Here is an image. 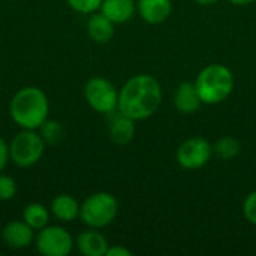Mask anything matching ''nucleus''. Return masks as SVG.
<instances>
[{"mask_svg":"<svg viewBox=\"0 0 256 256\" xmlns=\"http://www.w3.org/2000/svg\"><path fill=\"white\" fill-rule=\"evenodd\" d=\"M106 256H132V252L123 246H114V248H108Z\"/></svg>","mask_w":256,"mask_h":256,"instance_id":"nucleus-24","label":"nucleus"},{"mask_svg":"<svg viewBox=\"0 0 256 256\" xmlns=\"http://www.w3.org/2000/svg\"><path fill=\"white\" fill-rule=\"evenodd\" d=\"M80 204L70 195H57L51 202V212L62 222H72L80 216Z\"/></svg>","mask_w":256,"mask_h":256,"instance_id":"nucleus-16","label":"nucleus"},{"mask_svg":"<svg viewBox=\"0 0 256 256\" xmlns=\"http://www.w3.org/2000/svg\"><path fill=\"white\" fill-rule=\"evenodd\" d=\"M22 220L27 222L33 230H42V228H45L48 225L50 214H48V210L42 204L32 202L24 208Z\"/></svg>","mask_w":256,"mask_h":256,"instance_id":"nucleus-17","label":"nucleus"},{"mask_svg":"<svg viewBox=\"0 0 256 256\" xmlns=\"http://www.w3.org/2000/svg\"><path fill=\"white\" fill-rule=\"evenodd\" d=\"M135 9L136 4L134 0H104L100 4V12L114 24H123L132 20Z\"/></svg>","mask_w":256,"mask_h":256,"instance_id":"nucleus-13","label":"nucleus"},{"mask_svg":"<svg viewBox=\"0 0 256 256\" xmlns=\"http://www.w3.org/2000/svg\"><path fill=\"white\" fill-rule=\"evenodd\" d=\"M87 32L92 40L98 44H106L114 36V22L110 18H106L102 12H93L87 21Z\"/></svg>","mask_w":256,"mask_h":256,"instance_id":"nucleus-15","label":"nucleus"},{"mask_svg":"<svg viewBox=\"0 0 256 256\" xmlns=\"http://www.w3.org/2000/svg\"><path fill=\"white\" fill-rule=\"evenodd\" d=\"M104 0H68L69 6L80 14H93L100 9Z\"/></svg>","mask_w":256,"mask_h":256,"instance_id":"nucleus-20","label":"nucleus"},{"mask_svg":"<svg viewBox=\"0 0 256 256\" xmlns=\"http://www.w3.org/2000/svg\"><path fill=\"white\" fill-rule=\"evenodd\" d=\"M118 212V202L114 195L108 192H98L90 195L81 206V220L94 230L105 228L114 222Z\"/></svg>","mask_w":256,"mask_h":256,"instance_id":"nucleus-4","label":"nucleus"},{"mask_svg":"<svg viewBox=\"0 0 256 256\" xmlns=\"http://www.w3.org/2000/svg\"><path fill=\"white\" fill-rule=\"evenodd\" d=\"M9 146L6 144V141L0 136V172L4 170L8 160H9Z\"/></svg>","mask_w":256,"mask_h":256,"instance_id":"nucleus-23","label":"nucleus"},{"mask_svg":"<svg viewBox=\"0 0 256 256\" xmlns=\"http://www.w3.org/2000/svg\"><path fill=\"white\" fill-rule=\"evenodd\" d=\"M138 12L148 24L164 22L172 10L171 0H138Z\"/></svg>","mask_w":256,"mask_h":256,"instance_id":"nucleus-11","label":"nucleus"},{"mask_svg":"<svg viewBox=\"0 0 256 256\" xmlns=\"http://www.w3.org/2000/svg\"><path fill=\"white\" fill-rule=\"evenodd\" d=\"M213 147L204 138H189L177 148V162L184 170L202 168L212 158Z\"/></svg>","mask_w":256,"mask_h":256,"instance_id":"nucleus-8","label":"nucleus"},{"mask_svg":"<svg viewBox=\"0 0 256 256\" xmlns=\"http://www.w3.org/2000/svg\"><path fill=\"white\" fill-rule=\"evenodd\" d=\"M162 104V87L152 75L132 76L118 93L117 110L132 120H146Z\"/></svg>","mask_w":256,"mask_h":256,"instance_id":"nucleus-1","label":"nucleus"},{"mask_svg":"<svg viewBox=\"0 0 256 256\" xmlns=\"http://www.w3.org/2000/svg\"><path fill=\"white\" fill-rule=\"evenodd\" d=\"M74 242L70 234L62 226H45L36 236V249L40 255L66 256L70 254Z\"/></svg>","mask_w":256,"mask_h":256,"instance_id":"nucleus-7","label":"nucleus"},{"mask_svg":"<svg viewBox=\"0 0 256 256\" xmlns=\"http://www.w3.org/2000/svg\"><path fill=\"white\" fill-rule=\"evenodd\" d=\"M174 104H176L177 111H180L182 114H192V112H195L201 106V104H202L195 82H189V81L180 82L177 90H176Z\"/></svg>","mask_w":256,"mask_h":256,"instance_id":"nucleus-12","label":"nucleus"},{"mask_svg":"<svg viewBox=\"0 0 256 256\" xmlns=\"http://www.w3.org/2000/svg\"><path fill=\"white\" fill-rule=\"evenodd\" d=\"M39 129H40V136L48 144H56L63 136V128H62V124L58 122H54V120H45Z\"/></svg>","mask_w":256,"mask_h":256,"instance_id":"nucleus-19","label":"nucleus"},{"mask_svg":"<svg viewBox=\"0 0 256 256\" xmlns=\"http://www.w3.org/2000/svg\"><path fill=\"white\" fill-rule=\"evenodd\" d=\"M228 2H231L232 4H237V6H244V4H250L255 0H228Z\"/></svg>","mask_w":256,"mask_h":256,"instance_id":"nucleus-25","label":"nucleus"},{"mask_svg":"<svg viewBox=\"0 0 256 256\" xmlns=\"http://www.w3.org/2000/svg\"><path fill=\"white\" fill-rule=\"evenodd\" d=\"M108 132L112 142L118 146H124L130 142L135 136V120L124 116L118 110H114L110 112Z\"/></svg>","mask_w":256,"mask_h":256,"instance_id":"nucleus-10","label":"nucleus"},{"mask_svg":"<svg viewBox=\"0 0 256 256\" xmlns=\"http://www.w3.org/2000/svg\"><path fill=\"white\" fill-rule=\"evenodd\" d=\"M213 152L224 160H231L240 153V142L234 136H224L216 141Z\"/></svg>","mask_w":256,"mask_h":256,"instance_id":"nucleus-18","label":"nucleus"},{"mask_svg":"<svg viewBox=\"0 0 256 256\" xmlns=\"http://www.w3.org/2000/svg\"><path fill=\"white\" fill-rule=\"evenodd\" d=\"M202 104L216 105L224 102L234 88L232 72L224 64H210L204 68L195 81Z\"/></svg>","mask_w":256,"mask_h":256,"instance_id":"nucleus-3","label":"nucleus"},{"mask_svg":"<svg viewBox=\"0 0 256 256\" xmlns=\"http://www.w3.org/2000/svg\"><path fill=\"white\" fill-rule=\"evenodd\" d=\"M243 213H244V218L252 224L256 225V190L249 194L248 198L244 200V204H243Z\"/></svg>","mask_w":256,"mask_h":256,"instance_id":"nucleus-22","label":"nucleus"},{"mask_svg":"<svg viewBox=\"0 0 256 256\" xmlns=\"http://www.w3.org/2000/svg\"><path fill=\"white\" fill-rule=\"evenodd\" d=\"M76 246L78 250L86 256H104L108 250L106 238L94 228L81 232L76 238Z\"/></svg>","mask_w":256,"mask_h":256,"instance_id":"nucleus-14","label":"nucleus"},{"mask_svg":"<svg viewBox=\"0 0 256 256\" xmlns=\"http://www.w3.org/2000/svg\"><path fill=\"white\" fill-rule=\"evenodd\" d=\"M16 194L15 180L9 176H0V201H9Z\"/></svg>","mask_w":256,"mask_h":256,"instance_id":"nucleus-21","label":"nucleus"},{"mask_svg":"<svg viewBox=\"0 0 256 256\" xmlns=\"http://www.w3.org/2000/svg\"><path fill=\"white\" fill-rule=\"evenodd\" d=\"M84 96L87 104L98 112L110 114L111 111L117 110L118 93L116 87L105 78H90L84 87Z\"/></svg>","mask_w":256,"mask_h":256,"instance_id":"nucleus-6","label":"nucleus"},{"mask_svg":"<svg viewBox=\"0 0 256 256\" xmlns=\"http://www.w3.org/2000/svg\"><path fill=\"white\" fill-rule=\"evenodd\" d=\"M3 243L10 249H26L33 243V228L24 220L9 222L2 231Z\"/></svg>","mask_w":256,"mask_h":256,"instance_id":"nucleus-9","label":"nucleus"},{"mask_svg":"<svg viewBox=\"0 0 256 256\" xmlns=\"http://www.w3.org/2000/svg\"><path fill=\"white\" fill-rule=\"evenodd\" d=\"M45 152V141L32 129H24L16 134L9 147L10 160L21 168H28L38 164Z\"/></svg>","mask_w":256,"mask_h":256,"instance_id":"nucleus-5","label":"nucleus"},{"mask_svg":"<svg viewBox=\"0 0 256 256\" xmlns=\"http://www.w3.org/2000/svg\"><path fill=\"white\" fill-rule=\"evenodd\" d=\"M46 94L38 87H24L10 100L9 112L12 120L22 129H39L48 117Z\"/></svg>","mask_w":256,"mask_h":256,"instance_id":"nucleus-2","label":"nucleus"},{"mask_svg":"<svg viewBox=\"0 0 256 256\" xmlns=\"http://www.w3.org/2000/svg\"><path fill=\"white\" fill-rule=\"evenodd\" d=\"M198 4H202V6H210V4H214L218 3L219 0H195Z\"/></svg>","mask_w":256,"mask_h":256,"instance_id":"nucleus-26","label":"nucleus"}]
</instances>
